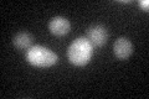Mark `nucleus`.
I'll return each instance as SVG.
<instances>
[{"label": "nucleus", "mask_w": 149, "mask_h": 99, "mask_svg": "<svg viewBox=\"0 0 149 99\" xmlns=\"http://www.w3.org/2000/svg\"><path fill=\"white\" fill-rule=\"evenodd\" d=\"M113 52L118 60H122V61L128 60L133 53V44L127 37H118L114 41Z\"/></svg>", "instance_id": "nucleus-4"}, {"label": "nucleus", "mask_w": 149, "mask_h": 99, "mask_svg": "<svg viewBox=\"0 0 149 99\" xmlns=\"http://www.w3.org/2000/svg\"><path fill=\"white\" fill-rule=\"evenodd\" d=\"M86 39L90 41V44L93 47H102L107 42V40H108V31H107L106 26L100 25V24L92 25L87 30Z\"/></svg>", "instance_id": "nucleus-3"}, {"label": "nucleus", "mask_w": 149, "mask_h": 99, "mask_svg": "<svg viewBox=\"0 0 149 99\" xmlns=\"http://www.w3.org/2000/svg\"><path fill=\"white\" fill-rule=\"evenodd\" d=\"M95 47H93L90 41L86 37H78L67 50V58L72 64L77 67H83L92 60Z\"/></svg>", "instance_id": "nucleus-1"}, {"label": "nucleus", "mask_w": 149, "mask_h": 99, "mask_svg": "<svg viewBox=\"0 0 149 99\" xmlns=\"http://www.w3.org/2000/svg\"><path fill=\"white\" fill-rule=\"evenodd\" d=\"M13 44L17 50H20V51L30 50L32 47V44H34V37H32V35H30L29 32L21 31V32H17V34L14 36Z\"/></svg>", "instance_id": "nucleus-6"}, {"label": "nucleus", "mask_w": 149, "mask_h": 99, "mask_svg": "<svg viewBox=\"0 0 149 99\" xmlns=\"http://www.w3.org/2000/svg\"><path fill=\"white\" fill-rule=\"evenodd\" d=\"M49 29L51 31V34L55 36H65L70 32V29H71V24L67 20L66 17L63 16H55L51 19V21L49 24Z\"/></svg>", "instance_id": "nucleus-5"}, {"label": "nucleus", "mask_w": 149, "mask_h": 99, "mask_svg": "<svg viewBox=\"0 0 149 99\" xmlns=\"http://www.w3.org/2000/svg\"><path fill=\"white\" fill-rule=\"evenodd\" d=\"M26 60L30 64L37 68H47L57 63L58 57L54 51L41 45L32 46L26 52Z\"/></svg>", "instance_id": "nucleus-2"}, {"label": "nucleus", "mask_w": 149, "mask_h": 99, "mask_svg": "<svg viewBox=\"0 0 149 99\" xmlns=\"http://www.w3.org/2000/svg\"><path fill=\"white\" fill-rule=\"evenodd\" d=\"M139 5H141L146 11H148V9H149V1L148 0H142V1L139 3Z\"/></svg>", "instance_id": "nucleus-7"}]
</instances>
